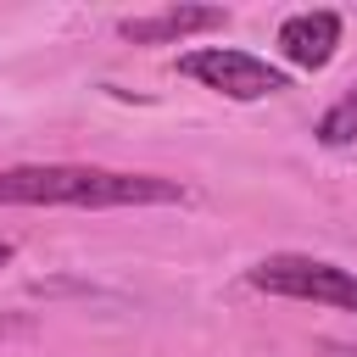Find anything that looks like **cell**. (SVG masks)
I'll list each match as a JSON object with an SVG mask.
<instances>
[{
	"mask_svg": "<svg viewBox=\"0 0 357 357\" xmlns=\"http://www.w3.org/2000/svg\"><path fill=\"white\" fill-rule=\"evenodd\" d=\"M190 190L162 173H123V167H89V162H22L0 167V206H78V212H112V206H178Z\"/></svg>",
	"mask_w": 357,
	"mask_h": 357,
	"instance_id": "obj_1",
	"label": "cell"
},
{
	"mask_svg": "<svg viewBox=\"0 0 357 357\" xmlns=\"http://www.w3.org/2000/svg\"><path fill=\"white\" fill-rule=\"evenodd\" d=\"M251 290L262 296H284V301H318L335 312H357V273L324 257H301V251H273L245 273Z\"/></svg>",
	"mask_w": 357,
	"mask_h": 357,
	"instance_id": "obj_2",
	"label": "cell"
},
{
	"mask_svg": "<svg viewBox=\"0 0 357 357\" xmlns=\"http://www.w3.org/2000/svg\"><path fill=\"white\" fill-rule=\"evenodd\" d=\"M178 73L206 84L212 95H229V100H268L279 89H290V73L251 56V50H234V45H201V50H184L178 56Z\"/></svg>",
	"mask_w": 357,
	"mask_h": 357,
	"instance_id": "obj_3",
	"label": "cell"
},
{
	"mask_svg": "<svg viewBox=\"0 0 357 357\" xmlns=\"http://www.w3.org/2000/svg\"><path fill=\"white\" fill-rule=\"evenodd\" d=\"M340 33H346L340 11H296L279 22V56L301 73H324L340 50Z\"/></svg>",
	"mask_w": 357,
	"mask_h": 357,
	"instance_id": "obj_4",
	"label": "cell"
},
{
	"mask_svg": "<svg viewBox=\"0 0 357 357\" xmlns=\"http://www.w3.org/2000/svg\"><path fill=\"white\" fill-rule=\"evenodd\" d=\"M229 28V11L223 6H162L151 17H123L117 33L128 45H173V39H190V33H218Z\"/></svg>",
	"mask_w": 357,
	"mask_h": 357,
	"instance_id": "obj_5",
	"label": "cell"
},
{
	"mask_svg": "<svg viewBox=\"0 0 357 357\" xmlns=\"http://www.w3.org/2000/svg\"><path fill=\"white\" fill-rule=\"evenodd\" d=\"M312 134H318V145H329V151H340V145H351V139H357V84H351V89H346V95L318 117V128H312Z\"/></svg>",
	"mask_w": 357,
	"mask_h": 357,
	"instance_id": "obj_6",
	"label": "cell"
},
{
	"mask_svg": "<svg viewBox=\"0 0 357 357\" xmlns=\"http://www.w3.org/2000/svg\"><path fill=\"white\" fill-rule=\"evenodd\" d=\"M318 351L324 357H357V346H346V340H318Z\"/></svg>",
	"mask_w": 357,
	"mask_h": 357,
	"instance_id": "obj_7",
	"label": "cell"
},
{
	"mask_svg": "<svg viewBox=\"0 0 357 357\" xmlns=\"http://www.w3.org/2000/svg\"><path fill=\"white\" fill-rule=\"evenodd\" d=\"M11 257H17V245H11V240H0V268H6Z\"/></svg>",
	"mask_w": 357,
	"mask_h": 357,
	"instance_id": "obj_8",
	"label": "cell"
}]
</instances>
